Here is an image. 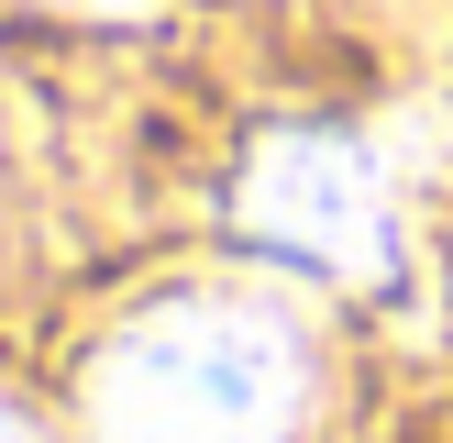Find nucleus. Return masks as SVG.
<instances>
[{"mask_svg":"<svg viewBox=\"0 0 453 443\" xmlns=\"http://www.w3.org/2000/svg\"><path fill=\"white\" fill-rule=\"evenodd\" d=\"M233 211H243V233H265L277 255L321 266V277L398 288V199L365 167V144H343V133H265Z\"/></svg>","mask_w":453,"mask_h":443,"instance_id":"f03ea898","label":"nucleus"},{"mask_svg":"<svg viewBox=\"0 0 453 443\" xmlns=\"http://www.w3.org/2000/svg\"><path fill=\"white\" fill-rule=\"evenodd\" d=\"M310 410V354L288 310L199 288L122 322L88 366V443H288Z\"/></svg>","mask_w":453,"mask_h":443,"instance_id":"f257e3e1","label":"nucleus"},{"mask_svg":"<svg viewBox=\"0 0 453 443\" xmlns=\"http://www.w3.org/2000/svg\"><path fill=\"white\" fill-rule=\"evenodd\" d=\"M0 443H34V421H22V410H12V399H0Z\"/></svg>","mask_w":453,"mask_h":443,"instance_id":"7ed1b4c3","label":"nucleus"}]
</instances>
